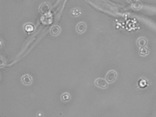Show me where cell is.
Segmentation results:
<instances>
[{
	"mask_svg": "<svg viewBox=\"0 0 156 117\" xmlns=\"http://www.w3.org/2000/svg\"><path fill=\"white\" fill-rule=\"evenodd\" d=\"M71 14H72L73 16H75V17H78V16H80V15L81 14V11L78 9V8H75V9H73V10L71 11Z\"/></svg>",
	"mask_w": 156,
	"mask_h": 117,
	"instance_id": "obj_11",
	"label": "cell"
},
{
	"mask_svg": "<svg viewBox=\"0 0 156 117\" xmlns=\"http://www.w3.org/2000/svg\"><path fill=\"white\" fill-rule=\"evenodd\" d=\"M40 11L43 13V14H47L50 11V6L49 3H42L40 7H39Z\"/></svg>",
	"mask_w": 156,
	"mask_h": 117,
	"instance_id": "obj_4",
	"label": "cell"
},
{
	"mask_svg": "<svg viewBox=\"0 0 156 117\" xmlns=\"http://www.w3.org/2000/svg\"><path fill=\"white\" fill-rule=\"evenodd\" d=\"M147 40L145 38H138L137 41H136V44L138 47H140V48H143V47H146L147 45Z\"/></svg>",
	"mask_w": 156,
	"mask_h": 117,
	"instance_id": "obj_6",
	"label": "cell"
},
{
	"mask_svg": "<svg viewBox=\"0 0 156 117\" xmlns=\"http://www.w3.org/2000/svg\"><path fill=\"white\" fill-rule=\"evenodd\" d=\"M117 76H118V74H117V72L115 71H110L107 72L105 79L109 83H111V82H114L116 81Z\"/></svg>",
	"mask_w": 156,
	"mask_h": 117,
	"instance_id": "obj_1",
	"label": "cell"
},
{
	"mask_svg": "<svg viewBox=\"0 0 156 117\" xmlns=\"http://www.w3.org/2000/svg\"><path fill=\"white\" fill-rule=\"evenodd\" d=\"M148 54V49L146 47L143 48H141V50H140V55L141 56H146Z\"/></svg>",
	"mask_w": 156,
	"mask_h": 117,
	"instance_id": "obj_9",
	"label": "cell"
},
{
	"mask_svg": "<svg viewBox=\"0 0 156 117\" xmlns=\"http://www.w3.org/2000/svg\"><path fill=\"white\" fill-rule=\"evenodd\" d=\"M129 3H134V2H137V0H127Z\"/></svg>",
	"mask_w": 156,
	"mask_h": 117,
	"instance_id": "obj_12",
	"label": "cell"
},
{
	"mask_svg": "<svg viewBox=\"0 0 156 117\" xmlns=\"http://www.w3.org/2000/svg\"><path fill=\"white\" fill-rule=\"evenodd\" d=\"M21 81H22V83L25 85H30L32 83V77L29 74H25L24 76H22L21 78Z\"/></svg>",
	"mask_w": 156,
	"mask_h": 117,
	"instance_id": "obj_3",
	"label": "cell"
},
{
	"mask_svg": "<svg viewBox=\"0 0 156 117\" xmlns=\"http://www.w3.org/2000/svg\"><path fill=\"white\" fill-rule=\"evenodd\" d=\"M108 83H109V82L106 81V79H102V78H98V79L95 81V85H96L97 87L102 88V89L107 88Z\"/></svg>",
	"mask_w": 156,
	"mask_h": 117,
	"instance_id": "obj_2",
	"label": "cell"
},
{
	"mask_svg": "<svg viewBox=\"0 0 156 117\" xmlns=\"http://www.w3.org/2000/svg\"><path fill=\"white\" fill-rule=\"evenodd\" d=\"M60 31H61V29H60L59 26H53V27L50 28V33H51V35H53V36H58L60 33Z\"/></svg>",
	"mask_w": 156,
	"mask_h": 117,
	"instance_id": "obj_7",
	"label": "cell"
},
{
	"mask_svg": "<svg viewBox=\"0 0 156 117\" xmlns=\"http://www.w3.org/2000/svg\"><path fill=\"white\" fill-rule=\"evenodd\" d=\"M86 29H87V25L84 23V22H80L79 24L77 25V27H76V30H77V32L78 33H83L86 31Z\"/></svg>",
	"mask_w": 156,
	"mask_h": 117,
	"instance_id": "obj_5",
	"label": "cell"
},
{
	"mask_svg": "<svg viewBox=\"0 0 156 117\" xmlns=\"http://www.w3.org/2000/svg\"><path fill=\"white\" fill-rule=\"evenodd\" d=\"M69 98H70V96H69V93H65L61 95V100L63 102H68Z\"/></svg>",
	"mask_w": 156,
	"mask_h": 117,
	"instance_id": "obj_10",
	"label": "cell"
},
{
	"mask_svg": "<svg viewBox=\"0 0 156 117\" xmlns=\"http://www.w3.org/2000/svg\"><path fill=\"white\" fill-rule=\"evenodd\" d=\"M24 28H25V30L27 32H31V31H33V30H34V26L32 24H26Z\"/></svg>",
	"mask_w": 156,
	"mask_h": 117,
	"instance_id": "obj_8",
	"label": "cell"
}]
</instances>
